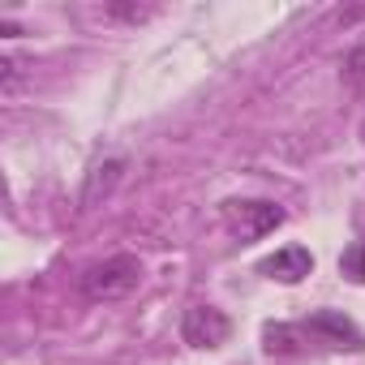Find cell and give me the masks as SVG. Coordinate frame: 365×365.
Segmentation results:
<instances>
[{"instance_id":"6","label":"cell","mask_w":365,"mask_h":365,"mask_svg":"<svg viewBox=\"0 0 365 365\" xmlns=\"http://www.w3.org/2000/svg\"><path fill=\"white\" fill-rule=\"evenodd\" d=\"M120 176H125V159H103L86 172V185H82V207H99L103 198H112V190L120 185Z\"/></svg>"},{"instance_id":"5","label":"cell","mask_w":365,"mask_h":365,"mask_svg":"<svg viewBox=\"0 0 365 365\" xmlns=\"http://www.w3.org/2000/svg\"><path fill=\"white\" fill-rule=\"evenodd\" d=\"M258 271H262L267 279H279V284H301V279L314 271V258H309L305 245H284V250H275L271 258H262Z\"/></svg>"},{"instance_id":"8","label":"cell","mask_w":365,"mask_h":365,"mask_svg":"<svg viewBox=\"0 0 365 365\" xmlns=\"http://www.w3.org/2000/svg\"><path fill=\"white\" fill-rule=\"evenodd\" d=\"M344 78H348V82H352V91L365 99V43L348 52V61H344Z\"/></svg>"},{"instance_id":"7","label":"cell","mask_w":365,"mask_h":365,"mask_svg":"<svg viewBox=\"0 0 365 365\" xmlns=\"http://www.w3.org/2000/svg\"><path fill=\"white\" fill-rule=\"evenodd\" d=\"M339 271L352 279V284H365V241H352L339 258Z\"/></svg>"},{"instance_id":"3","label":"cell","mask_w":365,"mask_h":365,"mask_svg":"<svg viewBox=\"0 0 365 365\" xmlns=\"http://www.w3.org/2000/svg\"><path fill=\"white\" fill-rule=\"evenodd\" d=\"M279 224H284V211L275 202H262V198H232V202H224V228L237 241H258V237L275 232Z\"/></svg>"},{"instance_id":"4","label":"cell","mask_w":365,"mask_h":365,"mask_svg":"<svg viewBox=\"0 0 365 365\" xmlns=\"http://www.w3.org/2000/svg\"><path fill=\"white\" fill-rule=\"evenodd\" d=\"M228 335H232V322L215 305H190L185 318H180V339L190 348H220L228 344Z\"/></svg>"},{"instance_id":"9","label":"cell","mask_w":365,"mask_h":365,"mask_svg":"<svg viewBox=\"0 0 365 365\" xmlns=\"http://www.w3.org/2000/svg\"><path fill=\"white\" fill-rule=\"evenodd\" d=\"M108 14H112V18H125V22H142V18H150L155 9H133V5H112Z\"/></svg>"},{"instance_id":"1","label":"cell","mask_w":365,"mask_h":365,"mask_svg":"<svg viewBox=\"0 0 365 365\" xmlns=\"http://www.w3.org/2000/svg\"><path fill=\"white\" fill-rule=\"evenodd\" d=\"M267 352H309V348H327V352H361L365 335L356 331L352 318L335 314V309H318L305 322H271L262 331Z\"/></svg>"},{"instance_id":"2","label":"cell","mask_w":365,"mask_h":365,"mask_svg":"<svg viewBox=\"0 0 365 365\" xmlns=\"http://www.w3.org/2000/svg\"><path fill=\"white\" fill-rule=\"evenodd\" d=\"M142 288V262L133 254H112L82 271V297L86 301H120Z\"/></svg>"}]
</instances>
